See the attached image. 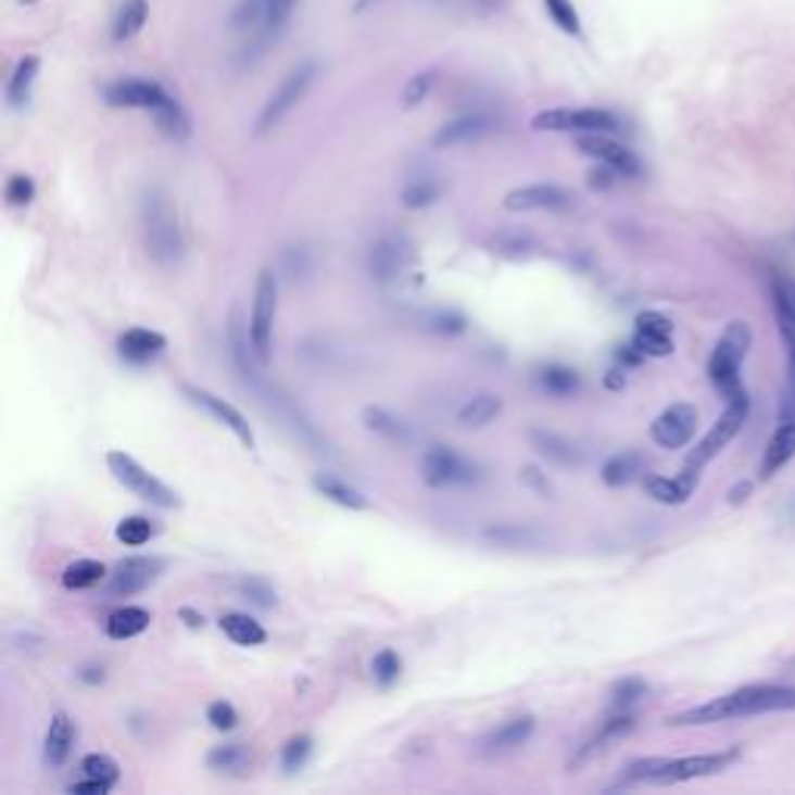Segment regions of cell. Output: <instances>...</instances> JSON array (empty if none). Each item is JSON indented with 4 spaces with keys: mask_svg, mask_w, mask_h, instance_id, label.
Wrapping results in <instances>:
<instances>
[{
    "mask_svg": "<svg viewBox=\"0 0 795 795\" xmlns=\"http://www.w3.org/2000/svg\"><path fill=\"white\" fill-rule=\"evenodd\" d=\"M795 690L793 686H740L728 696H718L711 703H703L696 708H686L674 715L668 724L674 728H693V724H718L730 718H752V715H768V711H793Z\"/></svg>",
    "mask_w": 795,
    "mask_h": 795,
    "instance_id": "obj_1",
    "label": "cell"
},
{
    "mask_svg": "<svg viewBox=\"0 0 795 795\" xmlns=\"http://www.w3.org/2000/svg\"><path fill=\"white\" fill-rule=\"evenodd\" d=\"M740 758V752H711V755H690V758H643L634 761L624 783H656V786H668V783H686V780H699V777H711V773L724 771Z\"/></svg>",
    "mask_w": 795,
    "mask_h": 795,
    "instance_id": "obj_2",
    "label": "cell"
},
{
    "mask_svg": "<svg viewBox=\"0 0 795 795\" xmlns=\"http://www.w3.org/2000/svg\"><path fill=\"white\" fill-rule=\"evenodd\" d=\"M752 345V330L746 320H733L728 324V330L721 332L715 352L708 357V379L711 386L718 389V395L724 401H736V398H746V389H743V361L749 354Z\"/></svg>",
    "mask_w": 795,
    "mask_h": 795,
    "instance_id": "obj_3",
    "label": "cell"
},
{
    "mask_svg": "<svg viewBox=\"0 0 795 795\" xmlns=\"http://www.w3.org/2000/svg\"><path fill=\"white\" fill-rule=\"evenodd\" d=\"M143 240L147 252L159 267H175L184 258V237L172 202L162 193H147L143 199Z\"/></svg>",
    "mask_w": 795,
    "mask_h": 795,
    "instance_id": "obj_4",
    "label": "cell"
},
{
    "mask_svg": "<svg viewBox=\"0 0 795 795\" xmlns=\"http://www.w3.org/2000/svg\"><path fill=\"white\" fill-rule=\"evenodd\" d=\"M746 417H749V395L736 398V401H728L724 414H721L718 422L708 429L706 439L690 451L684 469H681V479H684L686 485L693 488V491H696V485H699V472H703V466H706L708 460H715V457H718V454H721V451H724V447H728V444L740 436V429H743Z\"/></svg>",
    "mask_w": 795,
    "mask_h": 795,
    "instance_id": "obj_5",
    "label": "cell"
},
{
    "mask_svg": "<svg viewBox=\"0 0 795 795\" xmlns=\"http://www.w3.org/2000/svg\"><path fill=\"white\" fill-rule=\"evenodd\" d=\"M314 78H317V63H314V60H305V63H299V66L292 68L287 78L280 81V88L267 97V103L262 106V112H258V118H255L252 134H255V137H267V134L277 131V128L283 125V118H287L289 112L295 110V106L308 97Z\"/></svg>",
    "mask_w": 795,
    "mask_h": 795,
    "instance_id": "obj_6",
    "label": "cell"
},
{
    "mask_svg": "<svg viewBox=\"0 0 795 795\" xmlns=\"http://www.w3.org/2000/svg\"><path fill=\"white\" fill-rule=\"evenodd\" d=\"M106 466H110L112 479H115L118 485H125L128 491H134V494L143 497L147 504H153V507L162 509L180 507V497H177L175 488H168L162 479H155L153 472L137 464L131 454H125V451H110V454H106Z\"/></svg>",
    "mask_w": 795,
    "mask_h": 795,
    "instance_id": "obj_7",
    "label": "cell"
},
{
    "mask_svg": "<svg viewBox=\"0 0 795 795\" xmlns=\"http://www.w3.org/2000/svg\"><path fill=\"white\" fill-rule=\"evenodd\" d=\"M420 472L422 482L429 488H469L482 482L479 464H472L469 457L457 454L454 447H444V444H432L422 451Z\"/></svg>",
    "mask_w": 795,
    "mask_h": 795,
    "instance_id": "obj_8",
    "label": "cell"
},
{
    "mask_svg": "<svg viewBox=\"0 0 795 795\" xmlns=\"http://www.w3.org/2000/svg\"><path fill=\"white\" fill-rule=\"evenodd\" d=\"M274 320H277V277L274 270H262L255 283L252 299V317H249V339L258 367L270 364V345H274Z\"/></svg>",
    "mask_w": 795,
    "mask_h": 795,
    "instance_id": "obj_9",
    "label": "cell"
},
{
    "mask_svg": "<svg viewBox=\"0 0 795 795\" xmlns=\"http://www.w3.org/2000/svg\"><path fill=\"white\" fill-rule=\"evenodd\" d=\"M534 131H569V134H616L621 128L619 115L596 106H578V110H544L531 118Z\"/></svg>",
    "mask_w": 795,
    "mask_h": 795,
    "instance_id": "obj_10",
    "label": "cell"
},
{
    "mask_svg": "<svg viewBox=\"0 0 795 795\" xmlns=\"http://www.w3.org/2000/svg\"><path fill=\"white\" fill-rule=\"evenodd\" d=\"M172 93L153 78H118L103 88V100L112 110H159Z\"/></svg>",
    "mask_w": 795,
    "mask_h": 795,
    "instance_id": "obj_11",
    "label": "cell"
},
{
    "mask_svg": "<svg viewBox=\"0 0 795 795\" xmlns=\"http://www.w3.org/2000/svg\"><path fill=\"white\" fill-rule=\"evenodd\" d=\"M165 569V559L159 556H128L122 559L106 578V594L110 596H134L147 591L150 584L159 581V575Z\"/></svg>",
    "mask_w": 795,
    "mask_h": 795,
    "instance_id": "obj_12",
    "label": "cell"
},
{
    "mask_svg": "<svg viewBox=\"0 0 795 795\" xmlns=\"http://www.w3.org/2000/svg\"><path fill=\"white\" fill-rule=\"evenodd\" d=\"M507 212H572L575 193L559 184H529L504 197Z\"/></svg>",
    "mask_w": 795,
    "mask_h": 795,
    "instance_id": "obj_13",
    "label": "cell"
},
{
    "mask_svg": "<svg viewBox=\"0 0 795 795\" xmlns=\"http://www.w3.org/2000/svg\"><path fill=\"white\" fill-rule=\"evenodd\" d=\"M575 147L584 155H591L600 165L613 168L621 177H638L643 172V162L634 155V150H628L624 143L613 140L609 134H581L575 140Z\"/></svg>",
    "mask_w": 795,
    "mask_h": 795,
    "instance_id": "obj_14",
    "label": "cell"
},
{
    "mask_svg": "<svg viewBox=\"0 0 795 795\" xmlns=\"http://www.w3.org/2000/svg\"><path fill=\"white\" fill-rule=\"evenodd\" d=\"M180 392L187 395V401L190 404H197V407H202L209 417H215V420L222 422V426H227L234 436H237V442L243 444V447H255V436H252V426H249V420H245L243 414L234 407V404H227L224 398L218 395H212L209 389H199V386H190V382H184L180 386Z\"/></svg>",
    "mask_w": 795,
    "mask_h": 795,
    "instance_id": "obj_15",
    "label": "cell"
},
{
    "mask_svg": "<svg viewBox=\"0 0 795 795\" xmlns=\"http://www.w3.org/2000/svg\"><path fill=\"white\" fill-rule=\"evenodd\" d=\"M696 426H699V414L693 404H671L668 411H662L653 426H649V436L653 442L659 447H668V451H678L690 444V439L696 436Z\"/></svg>",
    "mask_w": 795,
    "mask_h": 795,
    "instance_id": "obj_16",
    "label": "cell"
},
{
    "mask_svg": "<svg viewBox=\"0 0 795 795\" xmlns=\"http://www.w3.org/2000/svg\"><path fill=\"white\" fill-rule=\"evenodd\" d=\"M491 131H497V118L485 110L464 112L451 122H444L442 128L432 137L436 150H451V147H464V143H476Z\"/></svg>",
    "mask_w": 795,
    "mask_h": 795,
    "instance_id": "obj_17",
    "label": "cell"
},
{
    "mask_svg": "<svg viewBox=\"0 0 795 795\" xmlns=\"http://www.w3.org/2000/svg\"><path fill=\"white\" fill-rule=\"evenodd\" d=\"M168 349V339L162 332L147 330V327H131L118 336V357L131 367H147L155 357Z\"/></svg>",
    "mask_w": 795,
    "mask_h": 795,
    "instance_id": "obj_18",
    "label": "cell"
},
{
    "mask_svg": "<svg viewBox=\"0 0 795 795\" xmlns=\"http://www.w3.org/2000/svg\"><path fill=\"white\" fill-rule=\"evenodd\" d=\"M773 314H777V330H780L786 357H790V404L780 414V420H786V417H795V305L777 283H773Z\"/></svg>",
    "mask_w": 795,
    "mask_h": 795,
    "instance_id": "obj_19",
    "label": "cell"
},
{
    "mask_svg": "<svg viewBox=\"0 0 795 795\" xmlns=\"http://www.w3.org/2000/svg\"><path fill=\"white\" fill-rule=\"evenodd\" d=\"M631 728H634V715H631V711H613V715L600 724V730H596L594 736H591L584 746H578V752L569 758V771L584 768L594 755H600V752L606 749V743H613V740L624 736Z\"/></svg>",
    "mask_w": 795,
    "mask_h": 795,
    "instance_id": "obj_20",
    "label": "cell"
},
{
    "mask_svg": "<svg viewBox=\"0 0 795 795\" xmlns=\"http://www.w3.org/2000/svg\"><path fill=\"white\" fill-rule=\"evenodd\" d=\"M404 265H407V252H404V245L392 240V237H386V240H376L370 245V255H367V267H370V274H374L379 283H392L398 280L401 274H404Z\"/></svg>",
    "mask_w": 795,
    "mask_h": 795,
    "instance_id": "obj_21",
    "label": "cell"
},
{
    "mask_svg": "<svg viewBox=\"0 0 795 795\" xmlns=\"http://www.w3.org/2000/svg\"><path fill=\"white\" fill-rule=\"evenodd\" d=\"M531 447L556 466H581L584 464V451L566 439V436H556V432H544V429H531L529 432Z\"/></svg>",
    "mask_w": 795,
    "mask_h": 795,
    "instance_id": "obj_22",
    "label": "cell"
},
{
    "mask_svg": "<svg viewBox=\"0 0 795 795\" xmlns=\"http://www.w3.org/2000/svg\"><path fill=\"white\" fill-rule=\"evenodd\" d=\"M581 374L566 364H544L534 370V389L551 398H575L581 392Z\"/></svg>",
    "mask_w": 795,
    "mask_h": 795,
    "instance_id": "obj_23",
    "label": "cell"
},
{
    "mask_svg": "<svg viewBox=\"0 0 795 795\" xmlns=\"http://www.w3.org/2000/svg\"><path fill=\"white\" fill-rule=\"evenodd\" d=\"M531 733H534V718H531V715L509 718V721H504L501 728H494L488 733L485 740H482V749L491 752V755H504V752L526 746L531 740Z\"/></svg>",
    "mask_w": 795,
    "mask_h": 795,
    "instance_id": "obj_24",
    "label": "cell"
},
{
    "mask_svg": "<svg viewBox=\"0 0 795 795\" xmlns=\"http://www.w3.org/2000/svg\"><path fill=\"white\" fill-rule=\"evenodd\" d=\"M793 457H795V417H786V420H780L777 432H773V439L768 442V447H765L761 476L771 479L773 472L783 469Z\"/></svg>",
    "mask_w": 795,
    "mask_h": 795,
    "instance_id": "obj_25",
    "label": "cell"
},
{
    "mask_svg": "<svg viewBox=\"0 0 795 795\" xmlns=\"http://www.w3.org/2000/svg\"><path fill=\"white\" fill-rule=\"evenodd\" d=\"M311 485H314L317 494H324L327 501L339 504V507H345V509L370 507V497H367L364 491H357V488L349 485V482H345V479H339V476H332V472H317V476L311 479Z\"/></svg>",
    "mask_w": 795,
    "mask_h": 795,
    "instance_id": "obj_26",
    "label": "cell"
},
{
    "mask_svg": "<svg viewBox=\"0 0 795 795\" xmlns=\"http://www.w3.org/2000/svg\"><path fill=\"white\" fill-rule=\"evenodd\" d=\"M150 20V7H147V0H125L118 10H115V16H112V45H125V41H131L137 38L140 31H143V25Z\"/></svg>",
    "mask_w": 795,
    "mask_h": 795,
    "instance_id": "obj_27",
    "label": "cell"
},
{
    "mask_svg": "<svg viewBox=\"0 0 795 795\" xmlns=\"http://www.w3.org/2000/svg\"><path fill=\"white\" fill-rule=\"evenodd\" d=\"M72 746H75V724H72V718H68L66 711H56L45 736L47 765H53V768L66 765Z\"/></svg>",
    "mask_w": 795,
    "mask_h": 795,
    "instance_id": "obj_28",
    "label": "cell"
},
{
    "mask_svg": "<svg viewBox=\"0 0 795 795\" xmlns=\"http://www.w3.org/2000/svg\"><path fill=\"white\" fill-rule=\"evenodd\" d=\"M38 72H41V60L35 53H28V56H23L16 63L13 75H10V85H7V103H10V110H25L28 106Z\"/></svg>",
    "mask_w": 795,
    "mask_h": 795,
    "instance_id": "obj_29",
    "label": "cell"
},
{
    "mask_svg": "<svg viewBox=\"0 0 795 795\" xmlns=\"http://www.w3.org/2000/svg\"><path fill=\"white\" fill-rule=\"evenodd\" d=\"M361 420H364V426H367L374 436L386 439V442L411 444V439H414V432L407 429V422H401L395 414H389V411H382V407H364Z\"/></svg>",
    "mask_w": 795,
    "mask_h": 795,
    "instance_id": "obj_30",
    "label": "cell"
},
{
    "mask_svg": "<svg viewBox=\"0 0 795 795\" xmlns=\"http://www.w3.org/2000/svg\"><path fill=\"white\" fill-rule=\"evenodd\" d=\"M501 411H504L501 395H494V392H479V395L466 398L464 407L457 411V422L466 426V429H479V426H485V422L494 420Z\"/></svg>",
    "mask_w": 795,
    "mask_h": 795,
    "instance_id": "obj_31",
    "label": "cell"
},
{
    "mask_svg": "<svg viewBox=\"0 0 795 795\" xmlns=\"http://www.w3.org/2000/svg\"><path fill=\"white\" fill-rule=\"evenodd\" d=\"M643 472V457L638 451H621V454H613L603 469H600V479L606 482L609 488H621L631 485L634 479H641Z\"/></svg>",
    "mask_w": 795,
    "mask_h": 795,
    "instance_id": "obj_32",
    "label": "cell"
},
{
    "mask_svg": "<svg viewBox=\"0 0 795 795\" xmlns=\"http://www.w3.org/2000/svg\"><path fill=\"white\" fill-rule=\"evenodd\" d=\"M295 3H299V0H265L262 25H258V31H255L258 45L267 47L270 41H277V38L283 35V28H287L289 20H292V13H295Z\"/></svg>",
    "mask_w": 795,
    "mask_h": 795,
    "instance_id": "obj_33",
    "label": "cell"
},
{
    "mask_svg": "<svg viewBox=\"0 0 795 795\" xmlns=\"http://www.w3.org/2000/svg\"><path fill=\"white\" fill-rule=\"evenodd\" d=\"M153 122H155V128L162 131V137H168V140H175V143L187 140L190 131H193L190 115H187V110L177 103L175 97H168V100H165L159 110H153Z\"/></svg>",
    "mask_w": 795,
    "mask_h": 795,
    "instance_id": "obj_34",
    "label": "cell"
},
{
    "mask_svg": "<svg viewBox=\"0 0 795 795\" xmlns=\"http://www.w3.org/2000/svg\"><path fill=\"white\" fill-rule=\"evenodd\" d=\"M153 616L140 606H125V609H115L110 619H106V634L112 641H131L137 634H143L150 628Z\"/></svg>",
    "mask_w": 795,
    "mask_h": 795,
    "instance_id": "obj_35",
    "label": "cell"
},
{
    "mask_svg": "<svg viewBox=\"0 0 795 795\" xmlns=\"http://www.w3.org/2000/svg\"><path fill=\"white\" fill-rule=\"evenodd\" d=\"M110 578V569L97 559H75L63 569V588L66 591H88Z\"/></svg>",
    "mask_w": 795,
    "mask_h": 795,
    "instance_id": "obj_36",
    "label": "cell"
},
{
    "mask_svg": "<svg viewBox=\"0 0 795 795\" xmlns=\"http://www.w3.org/2000/svg\"><path fill=\"white\" fill-rule=\"evenodd\" d=\"M442 180L436 175H417L411 177L407 184H404V190H401V202H404V209H429L436 199H442Z\"/></svg>",
    "mask_w": 795,
    "mask_h": 795,
    "instance_id": "obj_37",
    "label": "cell"
},
{
    "mask_svg": "<svg viewBox=\"0 0 795 795\" xmlns=\"http://www.w3.org/2000/svg\"><path fill=\"white\" fill-rule=\"evenodd\" d=\"M222 631L237 643V646H258L267 641V631L262 628V621H255L252 616L243 613H230L222 619Z\"/></svg>",
    "mask_w": 795,
    "mask_h": 795,
    "instance_id": "obj_38",
    "label": "cell"
},
{
    "mask_svg": "<svg viewBox=\"0 0 795 795\" xmlns=\"http://www.w3.org/2000/svg\"><path fill=\"white\" fill-rule=\"evenodd\" d=\"M646 491H649V497L653 501H659V504H668V507H681L690 501V494H693V488L686 485L684 479L678 476V479H665V476H646Z\"/></svg>",
    "mask_w": 795,
    "mask_h": 795,
    "instance_id": "obj_39",
    "label": "cell"
},
{
    "mask_svg": "<svg viewBox=\"0 0 795 795\" xmlns=\"http://www.w3.org/2000/svg\"><path fill=\"white\" fill-rule=\"evenodd\" d=\"M249 761H252V755H249V749H245L243 743H224V746H215V749L205 755V765H209L212 771L222 773L243 771Z\"/></svg>",
    "mask_w": 795,
    "mask_h": 795,
    "instance_id": "obj_40",
    "label": "cell"
},
{
    "mask_svg": "<svg viewBox=\"0 0 795 795\" xmlns=\"http://www.w3.org/2000/svg\"><path fill=\"white\" fill-rule=\"evenodd\" d=\"M544 10H547L551 23L563 35H569V38H581L584 35V25H581V16H578L572 0H544Z\"/></svg>",
    "mask_w": 795,
    "mask_h": 795,
    "instance_id": "obj_41",
    "label": "cell"
},
{
    "mask_svg": "<svg viewBox=\"0 0 795 795\" xmlns=\"http://www.w3.org/2000/svg\"><path fill=\"white\" fill-rule=\"evenodd\" d=\"M153 534L155 526L147 519V516H128V519H122L118 529H115V538H118L125 547H143Z\"/></svg>",
    "mask_w": 795,
    "mask_h": 795,
    "instance_id": "obj_42",
    "label": "cell"
},
{
    "mask_svg": "<svg viewBox=\"0 0 795 795\" xmlns=\"http://www.w3.org/2000/svg\"><path fill=\"white\" fill-rule=\"evenodd\" d=\"M81 773L85 777H93V780H103V783H110L115 786L118 783V777H122V768H118V761L110 758L106 752H90L81 758Z\"/></svg>",
    "mask_w": 795,
    "mask_h": 795,
    "instance_id": "obj_43",
    "label": "cell"
},
{
    "mask_svg": "<svg viewBox=\"0 0 795 795\" xmlns=\"http://www.w3.org/2000/svg\"><path fill=\"white\" fill-rule=\"evenodd\" d=\"M311 749H314V740H311L308 733H299V736H292L287 746H283V755H280V761H283V771H287V773L302 771V768L308 765Z\"/></svg>",
    "mask_w": 795,
    "mask_h": 795,
    "instance_id": "obj_44",
    "label": "cell"
},
{
    "mask_svg": "<svg viewBox=\"0 0 795 795\" xmlns=\"http://www.w3.org/2000/svg\"><path fill=\"white\" fill-rule=\"evenodd\" d=\"M646 696V681L641 678H624L613 686V711H631Z\"/></svg>",
    "mask_w": 795,
    "mask_h": 795,
    "instance_id": "obj_45",
    "label": "cell"
},
{
    "mask_svg": "<svg viewBox=\"0 0 795 795\" xmlns=\"http://www.w3.org/2000/svg\"><path fill=\"white\" fill-rule=\"evenodd\" d=\"M370 671H374V681L379 686H392L401 678V656L395 649H379L370 662Z\"/></svg>",
    "mask_w": 795,
    "mask_h": 795,
    "instance_id": "obj_46",
    "label": "cell"
},
{
    "mask_svg": "<svg viewBox=\"0 0 795 795\" xmlns=\"http://www.w3.org/2000/svg\"><path fill=\"white\" fill-rule=\"evenodd\" d=\"M436 81H439V75L432 72V68H426V72H417L411 81H407V88H404V110H414V106H420L422 100L432 93L436 88Z\"/></svg>",
    "mask_w": 795,
    "mask_h": 795,
    "instance_id": "obj_47",
    "label": "cell"
},
{
    "mask_svg": "<svg viewBox=\"0 0 795 795\" xmlns=\"http://www.w3.org/2000/svg\"><path fill=\"white\" fill-rule=\"evenodd\" d=\"M240 594L249 600V603H255V606H262V609H270L274 603H277V591L262 581V578H243L240 581Z\"/></svg>",
    "mask_w": 795,
    "mask_h": 795,
    "instance_id": "obj_48",
    "label": "cell"
},
{
    "mask_svg": "<svg viewBox=\"0 0 795 795\" xmlns=\"http://www.w3.org/2000/svg\"><path fill=\"white\" fill-rule=\"evenodd\" d=\"M426 330L442 332V336H460L466 330V317L457 311H436L432 317H426Z\"/></svg>",
    "mask_w": 795,
    "mask_h": 795,
    "instance_id": "obj_49",
    "label": "cell"
},
{
    "mask_svg": "<svg viewBox=\"0 0 795 795\" xmlns=\"http://www.w3.org/2000/svg\"><path fill=\"white\" fill-rule=\"evenodd\" d=\"M205 721L215 730L227 733V730H234L240 724V715H237V708L230 706L227 699H218V703H212V706L205 708Z\"/></svg>",
    "mask_w": 795,
    "mask_h": 795,
    "instance_id": "obj_50",
    "label": "cell"
},
{
    "mask_svg": "<svg viewBox=\"0 0 795 795\" xmlns=\"http://www.w3.org/2000/svg\"><path fill=\"white\" fill-rule=\"evenodd\" d=\"M634 345L641 349L646 357H668L674 352L671 336H656V332H638L634 330Z\"/></svg>",
    "mask_w": 795,
    "mask_h": 795,
    "instance_id": "obj_51",
    "label": "cell"
},
{
    "mask_svg": "<svg viewBox=\"0 0 795 795\" xmlns=\"http://www.w3.org/2000/svg\"><path fill=\"white\" fill-rule=\"evenodd\" d=\"M35 193H38V187L28 175H13L7 180V190H3V197H7L10 205H28L35 199Z\"/></svg>",
    "mask_w": 795,
    "mask_h": 795,
    "instance_id": "obj_52",
    "label": "cell"
},
{
    "mask_svg": "<svg viewBox=\"0 0 795 795\" xmlns=\"http://www.w3.org/2000/svg\"><path fill=\"white\" fill-rule=\"evenodd\" d=\"M485 538L497 541V544H529V541H534V534L519 529V526H488Z\"/></svg>",
    "mask_w": 795,
    "mask_h": 795,
    "instance_id": "obj_53",
    "label": "cell"
},
{
    "mask_svg": "<svg viewBox=\"0 0 795 795\" xmlns=\"http://www.w3.org/2000/svg\"><path fill=\"white\" fill-rule=\"evenodd\" d=\"M634 330L638 332H656V336H671V330H674V324L665 317V314H659V311H643V314H638V324H634Z\"/></svg>",
    "mask_w": 795,
    "mask_h": 795,
    "instance_id": "obj_54",
    "label": "cell"
},
{
    "mask_svg": "<svg viewBox=\"0 0 795 795\" xmlns=\"http://www.w3.org/2000/svg\"><path fill=\"white\" fill-rule=\"evenodd\" d=\"M519 482L531 488L534 494H541V497H553V485L547 482V476L541 469H534V466H522L519 469Z\"/></svg>",
    "mask_w": 795,
    "mask_h": 795,
    "instance_id": "obj_55",
    "label": "cell"
},
{
    "mask_svg": "<svg viewBox=\"0 0 795 795\" xmlns=\"http://www.w3.org/2000/svg\"><path fill=\"white\" fill-rule=\"evenodd\" d=\"M110 790H112L110 783H103V780H93V777H85L81 783H72V786H68V793H75V795H85V793L106 795Z\"/></svg>",
    "mask_w": 795,
    "mask_h": 795,
    "instance_id": "obj_56",
    "label": "cell"
},
{
    "mask_svg": "<svg viewBox=\"0 0 795 795\" xmlns=\"http://www.w3.org/2000/svg\"><path fill=\"white\" fill-rule=\"evenodd\" d=\"M497 249H501L504 255H513V258H522V255H529L531 243H529V237H516L513 243H509L507 237H504V240H497Z\"/></svg>",
    "mask_w": 795,
    "mask_h": 795,
    "instance_id": "obj_57",
    "label": "cell"
},
{
    "mask_svg": "<svg viewBox=\"0 0 795 795\" xmlns=\"http://www.w3.org/2000/svg\"><path fill=\"white\" fill-rule=\"evenodd\" d=\"M78 681H85V684H103L106 681V671H103V665H81L78 668Z\"/></svg>",
    "mask_w": 795,
    "mask_h": 795,
    "instance_id": "obj_58",
    "label": "cell"
},
{
    "mask_svg": "<svg viewBox=\"0 0 795 795\" xmlns=\"http://www.w3.org/2000/svg\"><path fill=\"white\" fill-rule=\"evenodd\" d=\"M613 177H619L613 168H606V165H600V168H594L591 172V187H596V190H606L609 184H613Z\"/></svg>",
    "mask_w": 795,
    "mask_h": 795,
    "instance_id": "obj_59",
    "label": "cell"
},
{
    "mask_svg": "<svg viewBox=\"0 0 795 795\" xmlns=\"http://www.w3.org/2000/svg\"><path fill=\"white\" fill-rule=\"evenodd\" d=\"M177 616H180V621H184L187 628H193V631H197V628H202V624H205V621H202V616H199L197 609H190V606H184V609H180Z\"/></svg>",
    "mask_w": 795,
    "mask_h": 795,
    "instance_id": "obj_60",
    "label": "cell"
},
{
    "mask_svg": "<svg viewBox=\"0 0 795 795\" xmlns=\"http://www.w3.org/2000/svg\"><path fill=\"white\" fill-rule=\"evenodd\" d=\"M606 389H616V392L624 389V367H621V370H609V374H606Z\"/></svg>",
    "mask_w": 795,
    "mask_h": 795,
    "instance_id": "obj_61",
    "label": "cell"
},
{
    "mask_svg": "<svg viewBox=\"0 0 795 795\" xmlns=\"http://www.w3.org/2000/svg\"><path fill=\"white\" fill-rule=\"evenodd\" d=\"M749 482H743V485H736L733 491H730V504H740L743 501V494H749Z\"/></svg>",
    "mask_w": 795,
    "mask_h": 795,
    "instance_id": "obj_62",
    "label": "cell"
},
{
    "mask_svg": "<svg viewBox=\"0 0 795 795\" xmlns=\"http://www.w3.org/2000/svg\"><path fill=\"white\" fill-rule=\"evenodd\" d=\"M370 3H376V0H357V3H354V13H364Z\"/></svg>",
    "mask_w": 795,
    "mask_h": 795,
    "instance_id": "obj_63",
    "label": "cell"
},
{
    "mask_svg": "<svg viewBox=\"0 0 795 795\" xmlns=\"http://www.w3.org/2000/svg\"><path fill=\"white\" fill-rule=\"evenodd\" d=\"M23 3H38V0H23Z\"/></svg>",
    "mask_w": 795,
    "mask_h": 795,
    "instance_id": "obj_64",
    "label": "cell"
}]
</instances>
